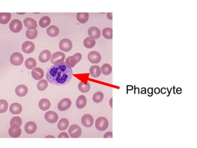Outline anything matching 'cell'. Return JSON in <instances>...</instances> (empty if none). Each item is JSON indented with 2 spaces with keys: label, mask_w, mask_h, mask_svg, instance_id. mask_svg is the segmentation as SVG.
Listing matches in <instances>:
<instances>
[{
  "label": "cell",
  "mask_w": 197,
  "mask_h": 148,
  "mask_svg": "<svg viewBox=\"0 0 197 148\" xmlns=\"http://www.w3.org/2000/svg\"><path fill=\"white\" fill-rule=\"evenodd\" d=\"M72 76V68L69 67L65 62L54 65L48 69L46 74L47 81L58 86H62L69 84Z\"/></svg>",
  "instance_id": "obj_1"
},
{
  "label": "cell",
  "mask_w": 197,
  "mask_h": 148,
  "mask_svg": "<svg viewBox=\"0 0 197 148\" xmlns=\"http://www.w3.org/2000/svg\"><path fill=\"white\" fill-rule=\"evenodd\" d=\"M109 125V121L105 117H99L95 121V128L100 132H103L107 129Z\"/></svg>",
  "instance_id": "obj_2"
},
{
  "label": "cell",
  "mask_w": 197,
  "mask_h": 148,
  "mask_svg": "<svg viewBox=\"0 0 197 148\" xmlns=\"http://www.w3.org/2000/svg\"><path fill=\"white\" fill-rule=\"evenodd\" d=\"M82 56L80 53H76L72 56L68 57L66 59L65 63L69 67L72 68L73 67H75L76 65L80 62L82 59Z\"/></svg>",
  "instance_id": "obj_3"
},
{
  "label": "cell",
  "mask_w": 197,
  "mask_h": 148,
  "mask_svg": "<svg viewBox=\"0 0 197 148\" xmlns=\"http://www.w3.org/2000/svg\"><path fill=\"white\" fill-rule=\"evenodd\" d=\"M66 58V55L64 53L61 52H57L54 53L51 55L50 62L51 63L54 65H57L64 62Z\"/></svg>",
  "instance_id": "obj_4"
},
{
  "label": "cell",
  "mask_w": 197,
  "mask_h": 148,
  "mask_svg": "<svg viewBox=\"0 0 197 148\" xmlns=\"http://www.w3.org/2000/svg\"><path fill=\"white\" fill-rule=\"evenodd\" d=\"M24 58L22 54L19 52H16L13 53L10 58L11 63L15 66H20L23 62Z\"/></svg>",
  "instance_id": "obj_5"
},
{
  "label": "cell",
  "mask_w": 197,
  "mask_h": 148,
  "mask_svg": "<svg viewBox=\"0 0 197 148\" xmlns=\"http://www.w3.org/2000/svg\"><path fill=\"white\" fill-rule=\"evenodd\" d=\"M73 47V44L72 41L67 38H64L61 39L59 43L60 49L65 52H70Z\"/></svg>",
  "instance_id": "obj_6"
},
{
  "label": "cell",
  "mask_w": 197,
  "mask_h": 148,
  "mask_svg": "<svg viewBox=\"0 0 197 148\" xmlns=\"http://www.w3.org/2000/svg\"><path fill=\"white\" fill-rule=\"evenodd\" d=\"M68 133L72 138H79L82 134V129L79 126L73 124L69 127Z\"/></svg>",
  "instance_id": "obj_7"
},
{
  "label": "cell",
  "mask_w": 197,
  "mask_h": 148,
  "mask_svg": "<svg viewBox=\"0 0 197 148\" xmlns=\"http://www.w3.org/2000/svg\"><path fill=\"white\" fill-rule=\"evenodd\" d=\"M23 28L22 22L18 19L13 20L9 24V28L10 30L14 33H18L20 32Z\"/></svg>",
  "instance_id": "obj_8"
},
{
  "label": "cell",
  "mask_w": 197,
  "mask_h": 148,
  "mask_svg": "<svg viewBox=\"0 0 197 148\" xmlns=\"http://www.w3.org/2000/svg\"><path fill=\"white\" fill-rule=\"evenodd\" d=\"M88 60L92 64H98L101 60V56L100 53L96 51L89 52L88 55Z\"/></svg>",
  "instance_id": "obj_9"
},
{
  "label": "cell",
  "mask_w": 197,
  "mask_h": 148,
  "mask_svg": "<svg viewBox=\"0 0 197 148\" xmlns=\"http://www.w3.org/2000/svg\"><path fill=\"white\" fill-rule=\"evenodd\" d=\"M44 118L48 123L54 124L57 122L59 119V115L54 111H48L45 113Z\"/></svg>",
  "instance_id": "obj_10"
},
{
  "label": "cell",
  "mask_w": 197,
  "mask_h": 148,
  "mask_svg": "<svg viewBox=\"0 0 197 148\" xmlns=\"http://www.w3.org/2000/svg\"><path fill=\"white\" fill-rule=\"evenodd\" d=\"M81 123L84 127L89 128L93 126L94 123V119L91 115L85 114L83 115V117H82Z\"/></svg>",
  "instance_id": "obj_11"
},
{
  "label": "cell",
  "mask_w": 197,
  "mask_h": 148,
  "mask_svg": "<svg viewBox=\"0 0 197 148\" xmlns=\"http://www.w3.org/2000/svg\"><path fill=\"white\" fill-rule=\"evenodd\" d=\"M72 105V101L69 98H65L60 101L58 104L59 111H66L69 109Z\"/></svg>",
  "instance_id": "obj_12"
},
{
  "label": "cell",
  "mask_w": 197,
  "mask_h": 148,
  "mask_svg": "<svg viewBox=\"0 0 197 148\" xmlns=\"http://www.w3.org/2000/svg\"><path fill=\"white\" fill-rule=\"evenodd\" d=\"M35 47L34 43L31 41H25L22 45V51L26 54H30L35 50Z\"/></svg>",
  "instance_id": "obj_13"
},
{
  "label": "cell",
  "mask_w": 197,
  "mask_h": 148,
  "mask_svg": "<svg viewBox=\"0 0 197 148\" xmlns=\"http://www.w3.org/2000/svg\"><path fill=\"white\" fill-rule=\"evenodd\" d=\"M32 76L35 80H41L43 78L44 75V71L40 67H35L32 71Z\"/></svg>",
  "instance_id": "obj_14"
},
{
  "label": "cell",
  "mask_w": 197,
  "mask_h": 148,
  "mask_svg": "<svg viewBox=\"0 0 197 148\" xmlns=\"http://www.w3.org/2000/svg\"><path fill=\"white\" fill-rule=\"evenodd\" d=\"M23 23L25 26H26L28 30H36L38 27L37 21L35 19L30 17H28L24 19Z\"/></svg>",
  "instance_id": "obj_15"
},
{
  "label": "cell",
  "mask_w": 197,
  "mask_h": 148,
  "mask_svg": "<svg viewBox=\"0 0 197 148\" xmlns=\"http://www.w3.org/2000/svg\"><path fill=\"white\" fill-rule=\"evenodd\" d=\"M88 33L89 37L94 39H98L101 37L100 30L95 26H92L89 28L88 30Z\"/></svg>",
  "instance_id": "obj_16"
},
{
  "label": "cell",
  "mask_w": 197,
  "mask_h": 148,
  "mask_svg": "<svg viewBox=\"0 0 197 148\" xmlns=\"http://www.w3.org/2000/svg\"><path fill=\"white\" fill-rule=\"evenodd\" d=\"M37 130V124L33 121L28 122L25 126V130L27 134H32L35 133Z\"/></svg>",
  "instance_id": "obj_17"
},
{
  "label": "cell",
  "mask_w": 197,
  "mask_h": 148,
  "mask_svg": "<svg viewBox=\"0 0 197 148\" xmlns=\"http://www.w3.org/2000/svg\"><path fill=\"white\" fill-rule=\"evenodd\" d=\"M28 92V87L25 85H19L15 89V93L19 97L25 96Z\"/></svg>",
  "instance_id": "obj_18"
},
{
  "label": "cell",
  "mask_w": 197,
  "mask_h": 148,
  "mask_svg": "<svg viewBox=\"0 0 197 148\" xmlns=\"http://www.w3.org/2000/svg\"><path fill=\"white\" fill-rule=\"evenodd\" d=\"M51 58V52L48 50H45L40 53L39 56V60L41 63H47L50 60Z\"/></svg>",
  "instance_id": "obj_19"
},
{
  "label": "cell",
  "mask_w": 197,
  "mask_h": 148,
  "mask_svg": "<svg viewBox=\"0 0 197 148\" xmlns=\"http://www.w3.org/2000/svg\"><path fill=\"white\" fill-rule=\"evenodd\" d=\"M87 104V99L86 97L83 95H81L78 97L76 101V106L78 109H82L84 108Z\"/></svg>",
  "instance_id": "obj_20"
},
{
  "label": "cell",
  "mask_w": 197,
  "mask_h": 148,
  "mask_svg": "<svg viewBox=\"0 0 197 148\" xmlns=\"http://www.w3.org/2000/svg\"><path fill=\"white\" fill-rule=\"evenodd\" d=\"M10 127H11L12 128H14V129L19 128L22 126V119L20 118L19 117H15L10 120Z\"/></svg>",
  "instance_id": "obj_21"
},
{
  "label": "cell",
  "mask_w": 197,
  "mask_h": 148,
  "mask_svg": "<svg viewBox=\"0 0 197 148\" xmlns=\"http://www.w3.org/2000/svg\"><path fill=\"white\" fill-rule=\"evenodd\" d=\"M23 108L21 104L18 103L12 104L10 106V112L13 115H18L22 112Z\"/></svg>",
  "instance_id": "obj_22"
},
{
  "label": "cell",
  "mask_w": 197,
  "mask_h": 148,
  "mask_svg": "<svg viewBox=\"0 0 197 148\" xmlns=\"http://www.w3.org/2000/svg\"><path fill=\"white\" fill-rule=\"evenodd\" d=\"M89 74L93 78H98L101 74L100 67L98 65H93L89 69Z\"/></svg>",
  "instance_id": "obj_23"
},
{
  "label": "cell",
  "mask_w": 197,
  "mask_h": 148,
  "mask_svg": "<svg viewBox=\"0 0 197 148\" xmlns=\"http://www.w3.org/2000/svg\"><path fill=\"white\" fill-rule=\"evenodd\" d=\"M38 105L41 110L43 111H48L51 106V103L48 99H43L39 101Z\"/></svg>",
  "instance_id": "obj_24"
},
{
  "label": "cell",
  "mask_w": 197,
  "mask_h": 148,
  "mask_svg": "<svg viewBox=\"0 0 197 148\" xmlns=\"http://www.w3.org/2000/svg\"><path fill=\"white\" fill-rule=\"evenodd\" d=\"M59 29L57 26L52 25L47 29V34L48 36L51 37H57L59 35Z\"/></svg>",
  "instance_id": "obj_25"
},
{
  "label": "cell",
  "mask_w": 197,
  "mask_h": 148,
  "mask_svg": "<svg viewBox=\"0 0 197 148\" xmlns=\"http://www.w3.org/2000/svg\"><path fill=\"white\" fill-rule=\"evenodd\" d=\"M11 17V13H0V24L6 25L10 22Z\"/></svg>",
  "instance_id": "obj_26"
},
{
  "label": "cell",
  "mask_w": 197,
  "mask_h": 148,
  "mask_svg": "<svg viewBox=\"0 0 197 148\" xmlns=\"http://www.w3.org/2000/svg\"><path fill=\"white\" fill-rule=\"evenodd\" d=\"M69 126V120L67 118H62L60 120L57 124L58 129L60 131H65L67 129Z\"/></svg>",
  "instance_id": "obj_27"
},
{
  "label": "cell",
  "mask_w": 197,
  "mask_h": 148,
  "mask_svg": "<svg viewBox=\"0 0 197 148\" xmlns=\"http://www.w3.org/2000/svg\"><path fill=\"white\" fill-rule=\"evenodd\" d=\"M76 17L79 22L84 24L88 21L89 19V13H78L76 15Z\"/></svg>",
  "instance_id": "obj_28"
},
{
  "label": "cell",
  "mask_w": 197,
  "mask_h": 148,
  "mask_svg": "<svg viewBox=\"0 0 197 148\" xmlns=\"http://www.w3.org/2000/svg\"><path fill=\"white\" fill-rule=\"evenodd\" d=\"M51 23V19L48 16H44L39 21V25L43 28L48 27Z\"/></svg>",
  "instance_id": "obj_29"
},
{
  "label": "cell",
  "mask_w": 197,
  "mask_h": 148,
  "mask_svg": "<svg viewBox=\"0 0 197 148\" xmlns=\"http://www.w3.org/2000/svg\"><path fill=\"white\" fill-rule=\"evenodd\" d=\"M37 61L35 59L30 58L25 60V65L26 67L28 69H33L37 67Z\"/></svg>",
  "instance_id": "obj_30"
},
{
  "label": "cell",
  "mask_w": 197,
  "mask_h": 148,
  "mask_svg": "<svg viewBox=\"0 0 197 148\" xmlns=\"http://www.w3.org/2000/svg\"><path fill=\"white\" fill-rule=\"evenodd\" d=\"M95 44H96L95 39H94L89 37L86 38L83 41V45L85 47L88 49H92L93 47H94Z\"/></svg>",
  "instance_id": "obj_31"
},
{
  "label": "cell",
  "mask_w": 197,
  "mask_h": 148,
  "mask_svg": "<svg viewBox=\"0 0 197 148\" xmlns=\"http://www.w3.org/2000/svg\"><path fill=\"white\" fill-rule=\"evenodd\" d=\"M8 134L10 136H11L13 138H18L22 134V130L20 129V128L17 129H14L10 127L8 129Z\"/></svg>",
  "instance_id": "obj_32"
},
{
  "label": "cell",
  "mask_w": 197,
  "mask_h": 148,
  "mask_svg": "<svg viewBox=\"0 0 197 148\" xmlns=\"http://www.w3.org/2000/svg\"><path fill=\"white\" fill-rule=\"evenodd\" d=\"M78 89L80 92H82L83 93H88L91 89L90 84L88 82L87 84H85L83 82H80L79 84V86H78Z\"/></svg>",
  "instance_id": "obj_33"
},
{
  "label": "cell",
  "mask_w": 197,
  "mask_h": 148,
  "mask_svg": "<svg viewBox=\"0 0 197 148\" xmlns=\"http://www.w3.org/2000/svg\"><path fill=\"white\" fill-rule=\"evenodd\" d=\"M101 73L105 75H109L112 72V67L108 63H105L101 67Z\"/></svg>",
  "instance_id": "obj_34"
},
{
  "label": "cell",
  "mask_w": 197,
  "mask_h": 148,
  "mask_svg": "<svg viewBox=\"0 0 197 148\" xmlns=\"http://www.w3.org/2000/svg\"><path fill=\"white\" fill-rule=\"evenodd\" d=\"M102 35L107 39L113 38V30L111 28H105L102 30Z\"/></svg>",
  "instance_id": "obj_35"
},
{
  "label": "cell",
  "mask_w": 197,
  "mask_h": 148,
  "mask_svg": "<svg viewBox=\"0 0 197 148\" xmlns=\"http://www.w3.org/2000/svg\"><path fill=\"white\" fill-rule=\"evenodd\" d=\"M104 99V94L101 91H98L95 93L92 99L95 104H100L102 102Z\"/></svg>",
  "instance_id": "obj_36"
},
{
  "label": "cell",
  "mask_w": 197,
  "mask_h": 148,
  "mask_svg": "<svg viewBox=\"0 0 197 148\" xmlns=\"http://www.w3.org/2000/svg\"><path fill=\"white\" fill-rule=\"evenodd\" d=\"M48 81L46 80H41L37 84V89L39 91H43L48 87Z\"/></svg>",
  "instance_id": "obj_37"
},
{
  "label": "cell",
  "mask_w": 197,
  "mask_h": 148,
  "mask_svg": "<svg viewBox=\"0 0 197 148\" xmlns=\"http://www.w3.org/2000/svg\"><path fill=\"white\" fill-rule=\"evenodd\" d=\"M26 36L30 39H34L38 36V30H27L26 31Z\"/></svg>",
  "instance_id": "obj_38"
},
{
  "label": "cell",
  "mask_w": 197,
  "mask_h": 148,
  "mask_svg": "<svg viewBox=\"0 0 197 148\" xmlns=\"http://www.w3.org/2000/svg\"><path fill=\"white\" fill-rule=\"evenodd\" d=\"M8 108V102L5 100H0V113H5Z\"/></svg>",
  "instance_id": "obj_39"
},
{
  "label": "cell",
  "mask_w": 197,
  "mask_h": 148,
  "mask_svg": "<svg viewBox=\"0 0 197 148\" xmlns=\"http://www.w3.org/2000/svg\"><path fill=\"white\" fill-rule=\"evenodd\" d=\"M59 138H69V136L65 132H62L59 134Z\"/></svg>",
  "instance_id": "obj_40"
},
{
  "label": "cell",
  "mask_w": 197,
  "mask_h": 148,
  "mask_svg": "<svg viewBox=\"0 0 197 148\" xmlns=\"http://www.w3.org/2000/svg\"><path fill=\"white\" fill-rule=\"evenodd\" d=\"M104 138H113V133L111 132H107L104 135Z\"/></svg>",
  "instance_id": "obj_41"
},
{
  "label": "cell",
  "mask_w": 197,
  "mask_h": 148,
  "mask_svg": "<svg viewBox=\"0 0 197 148\" xmlns=\"http://www.w3.org/2000/svg\"><path fill=\"white\" fill-rule=\"evenodd\" d=\"M107 16L109 20H111V21L113 20V13H108L107 14Z\"/></svg>",
  "instance_id": "obj_42"
},
{
  "label": "cell",
  "mask_w": 197,
  "mask_h": 148,
  "mask_svg": "<svg viewBox=\"0 0 197 148\" xmlns=\"http://www.w3.org/2000/svg\"><path fill=\"white\" fill-rule=\"evenodd\" d=\"M148 93L150 94V96H151L153 95V89L152 88H150L148 89Z\"/></svg>",
  "instance_id": "obj_43"
},
{
  "label": "cell",
  "mask_w": 197,
  "mask_h": 148,
  "mask_svg": "<svg viewBox=\"0 0 197 148\" xmlns=\"http://www.w3.org/2000/svg\"><path fill=\"white\" fill-rule=\"evenodd\" d=\"M110 105V107L111 108H113V98L111 97V99H110V100L109 102Z\"/></svg>",
  "instance_id": "obj_44"
},
{
  "label": "cell",
  "mask_w": 197,
  "mask_h": 148,
  "mask_svg": "<svg viewBox=\"0 0 197 148\" xmlns=\"http://www.w3.org/2000/svg\"><path fill=\"white\" fill-rule=\"evenodd\" d=\"M155 93H157V94L159 93V89H155Z\"/></svg>",
  "instance_id": "obj_45"
},
{
  "label": "cell",
  "mask_w": 197,
  "mask_h": 148,
  "mask_svg": "<svg viewBox=\"0 0 197 148\" xmlns=\"http://www.w3.org/2000/svg\"><path fill=\"white\" fill-rule=\"evenodd\" d=\"M45 137H46V138H47V137H51V138H54L55 137H54V136H46Z\"/></svg>",
  "instance_id": "obj_46"
}]
</instances>
